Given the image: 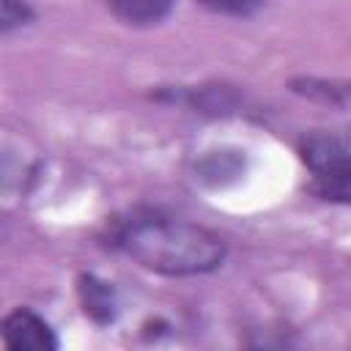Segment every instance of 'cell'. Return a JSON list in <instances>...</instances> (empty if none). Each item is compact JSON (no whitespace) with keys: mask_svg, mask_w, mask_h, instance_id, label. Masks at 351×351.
<instances>
[{"mask_svg":"<svg viewBox=\"0 0 351 351\" xmlns=\"http://www.w3.org/2000/svg\"><path fill=\"white\" fill-rule=\"evenodd\" d=\"M112 244L143 269L167 277L208 274L225 261V241L217 233L154 211L123 219L112 233Z\"/></svg>","mask_w":351,"mask_h":351,"instance_id":"6da1fadb","label":"cell"},{"mask_svg":"<svg viewBox=\"0 0 351 351\" xmlns=\"http://www.w3.org/2000/svg\"><path fill=\"white\" fill-rule=\"evenodd\" d=\"M3 343L11 351H55L58 337L49 324L27 307H16L3 321Z\"/></svg>","mask_w":351,"mask_h":351,"instance_id":"7a4b0ae2","label":"cell"},{"mask_svg":"<svg viewBox=\"0 0 351 351\" xmlns=\"http://www.w3.org/2000/svg\"><path fill=\"white\" fill-rule=\"evenodd\" d=\"M173 3L176 0H107L110 11L123 25H132V27H148L162 22L170 14Z\"/></svg>","mask_w":351,"mask_h":351,"instance_id":"3957f363","label":"cell"},{"mask_svg":"<svg viewBox=\"0 0 351 351\" xmlns=\"http://www.w3.org/2000/svg\"><path fill=\"white\" fill-rule=\"evenodd\" d=\"M80 299H82L85 315H90L96 324H110L115 318V310H118L115 293L107 282L96 280L93 274L80 280Z\"/></svg>","mask_w":351,"mask_h":351,"instance_id":"277c9868","label":"cell"},{"mask_svg":"<svg viewBox=\"0 0 351 351\" xmlns=\"http://www.w3.org/2000/svg\"><path fill=\"white\" fill-rule=\"evenodd\" d=\"M293 90L315 99V101H326V104H348L351 101V82H326V80H299L293 82Z\"/></svg>","mask_w":351,"mask_h":351,"instance_id":"5b68a950","label":"cell"},{"mask_svg":"<svg viewBox=\"0 0 351 351\" xmlns=\"http://www.w3.org/2000/svg\"><path fill=\"white\" fill-rule=\"evenodd\" d=\"M310 189L324 197V200H332V203H351V165H346L343 170H335L329 176H321V178H313Z\"/></svg>","mask_w":351,"mask_h":351,"instance_id":"8992f818","label":"cell"},{"mask_svg":"<svg viewBox=\"0 0 351 351\" xmlns=\"http://www.w3.org/2000/svg\"><path fill=\"white\" fill-rule=\"evenodd\" d=\"M0 5H3V14H0L3 33H11L14 27H22L33 19V11L25 0H0Z\"/></svg>","mask_w":351,"mask_h":351,"instance_id":"52a82bcc","label":"cell"},{"mask_svg":"<svg viewBox=\"0 0 351 351\" xmlns=\"http://www.w3.org/2000/svg\"><path fill=\"white\" fill-rule=\"evenodd\" d=\"M197 3L214 14H230V16H247L261 5V0H197Z\"/></svg>","mask_w":351,"mask_h":351,"instance_id":"ba28073f","label":"cell"}]
</instances>
